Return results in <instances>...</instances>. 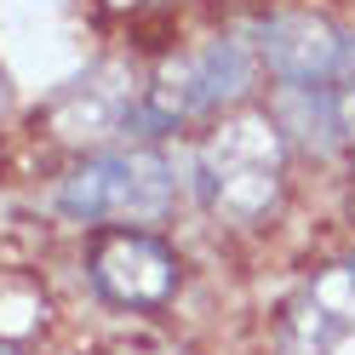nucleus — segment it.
Returning a JSON list of instances; mask_svg holds the SVG:
<instances>
[{
  "mask_svg": "<svg viewBox=\"0 0 355 355\" xmlns=\"http://www.w3.org/2000/svg\"><path fill=\"white\" fill-rule=\"evenodd\" d=\"M195 189H201L207 212L224 218V224H241V230L263 224L286 195V138H281V126L263 109L224 115L207 132L201 155H195Z\"/></svg>",
  "mask_w": 355,
  "mask_h": 355,
  "instance_id": "obj_1",
  "label": "nucleus"
},
{
  "mask_svg": "<svg viewBox=\"0 0 355 355\" xmlns=\"http://www.w3.org/2000/svg\"><path fill=\"white\" fill-rule=\"evenodd\" d=\"M178 201V178L155 149H109L86 155L58 178V212L92 230H149Z\"/></svg>",
  "mask_w": 355,
  "mask_h": 355,
  "instance_id": "obj_2",
  "label": "nucleus"
},
{
  "mask_svg": "<svg viewBox=\"0 0 355 355\" xmlns=\"http://www.w3.org/2000/svg\"><path fill=\"white\" fill-rule=\"evenodd\" d=\"M241 86H247V52H241V40L218 35L207 46L195 52H178L166 58L155 80L144 86V103H138V121L166 132V126H189L201 115H218Z\"/></svg>",
  "mask_w": 355,
  "mask_h": 355,
  "instance_id": "obj_3",
  "label": "nucleus"
},
{
  "mask_svg": "<svg viewBox=\"0 0 355 355\" xmlns=\"http://www.w3.org/2000/svg\"><path fill=\"white\" fill-rule=\"evenodd\" d=\"M92 286L121 304V309H161L178 293L184 263L155 230H92V252H86Z\"/></svg>",
  "mask_w": 355,
  "mask_h": 355,
  "instance_id": "obj_4",
  "label": "nucleus"
},
{
  "mask_svg": "<svg viewBox=\"0 0 355 355\" xmlns=\"http://www.w3.org/2000/svg\"><path fill=\"white\" fill-rule=\"evenodd\" d=\"M275 355H355V258L315 270L286 298Z\"/></svg>",
  "mask_w": 355,
  "mask_h": 355,
  "instance_id": "obj_5",
  "label": "nucleus"
},
{
  "mask_svg": "<svg viewBox=\"0 0 355 355\" xmlns=\"http://www.w3.org/2000/svg\"><path fill=\"white\" fill-rule=\"evenodd\" d=\"M258 52H263L275 80L327 92L338 80V69L349 63V52H355V35L338 29L321 12H275L263 24V35H258Z\"/></svg>",
  "mask_w": 355,
  "mask_h": 355,
  "instance_id": "obj_6",
  "label": "nucleus"
},
{
  "mask_svg": "<svg viewBox=\"0 0 355 355\" xmlns=\"http://www.w3.org/2000/svg\"><path fill=\"white\" fill-rule=\"evenodd\" d=\"M327 121H332V132H338L344 144H355V52H349V63L338 69V80L327 86Z\"/></svg>",
  "mask_w": 355,
  "mask_h": 355,
  "instance_id": "obj_7",
  "label": "nucleus"
}]
</instances>
